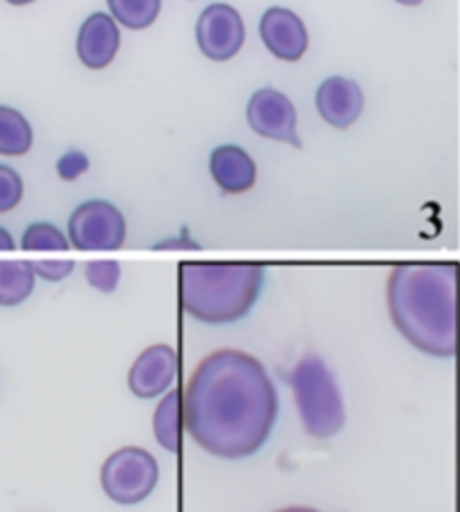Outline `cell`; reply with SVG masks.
<instances>
[{
  "mask_svg": "<svg viewBox=\"0 0 460 512\" xmlns=\"http://www.w3.org/2000/svg\"><path fill=\"white\" fill-rule=\"evenodd\" d=\"M456 274L454 261L402 263L386 286L393 326L413 349L431 358L456 355Z\"/></svg>",
  "mask_w": 460,
  "mask_h": 512,
  "instance_id": "2",
  "label": "cell"
},
{
  "mask_svg": "<svg viewBox=\"0 0 460 512\" xmlns=\"http://www.w3.org/2000/svg\"><path fill=\"white\" fill-rule=\"evenodd\" d=\"M101 490L119 506H135L153 495L160 481V465L144 447H119L101 465Z\"/></svg>",
  "mask_w": 460,
  "mask_h": 512,
  "instance_id": "5",
  "label": "cell"
},
{
  "mask_svg": "<svg viewBox=\"0 0 460 512\" xmlns=\"http://www.w3.org/2000/svg\"><path fill=\"white\" fill-rule=\"evenodd\" d=\"M259 32L265 48L281 61H299L308 50V30L292 9L270 7L261 18Z\"/></svg>",
  "mask_w": 460,
  "mask_h": 512,
  "instance_id": "10",
  "label": "cell"
},
{
  "mask_svg": "<svg viewBox=\"0 0 460 512\" xmlns=\"http://www.w3.org/2000/svg\"><path fill=\"white\" fill-rule=\"evenodd\" d=\"M200 52L211 61H227L243 50L245 23L232 5L214 3L202 9L196 25Z\"/></svg>",
  "mask_w": 460,
  "mask_h": 512,
  "instance_id": "7",
  "label": "cell"
},
{
  "mask_svg": "<svg viewBox=\"0 0 460 512\" xmlns=\"http://www.w3.org/2000/svg\"><path fill=\"white\" fill-rule=\"evenodd\" d=\"M36 274L30 261H0V306L12 308L30 299Z\"/></svg>",
  "mask_w": 460,
  "mask_h": 512,
  "instance_id": "15",
  "label": "cell"
},
{
  "mask_svg": "<svg viewBox=\"0 0 460 512\" xmlns=\"http://www.w3.org/2000/svg\"><path fill=\"white\" fill-rule=\"evenodd\" d=\"M110 16L128 30H146L158 21L162 0H108Z\"/></svg>",
  "mask_w": 460,
  "mask_h": 512,
  "instance_id": "17",
  "label": "cell"
},
{
  "mask_svg": "<svg viewBox=\"0 0 460 512\" xmlns=\"http://www.w3.org/2000/svg\"><path fill=\"white\" fill-rule=\"evenodd\" d=\"M247 122H250L252 131L261 137L301 149V140L297 135V111H294V104L288 95H283L281 90H256L250 104H247Z\"/></svg>",
  "mask_w": 460,
  "mask_h": 512,
  "instance_id": "8",
  "label": "cell"
},
{
  "mask_svg": "<svg viewBox=\"0 0 460 512\" xmlns=\"http://www.w3.org/2000/svg\"><path fill=\"white\" fill-rule=\"evenodd\" d=\"M288 382L297 402V411L306 434L312 438H333L346 425L342 391L319 355H306L290 371Z\"/></svg>",
  "mask_w": 460,
  "mask_h": 512,
  "instance_id": "4",
  "label": "cell"
},
{
  "mask_svg": "<svg viewBox=\"0 0 460 512\" xmlns=\"http://www.w3.org/2000/svg\"><path fill=\"white\" fill-rule=\"evenodd\" d=\"M88 158L84 153H79V151H70V153H66L63 155V158L59 160V164H57V171H59V176L63 178V180H77L81 173H86L88 171Z\"/></svg>",
  "mask_w": 460,
  "mask_h": 512,
  "instance_id": "22",
  "label": "cell"
},
{
  "mask_svg": "<svg viewBox=\"0 0 460 512\" xmlns=\"http://www.w3.org/2000/svg\"><path fill=\"white\" fill-rule=\"evenodd\" d=\"M153 434L164 450L180 452L182 441V391L173 389L155 409L153 414Z\"/></svg>",
  "mask_w": 460,
  "mask_h": 512,
  "instance_id": "14",
  "label": "cell"
},
{
  "mask_svg": "<svg viewBox=\"0 0 460 512\" xmlns=\"http://www.w3.org/2000/svg\"><path fill=\"white\" fill-rule=\"evenodd\" d=\"M263 283L261 263H182L180 304L202 324H234L254 308Z\"/></svg>",
  "mask_w": 460,
  "mask_h": 512,
  "instance_id": "3",
  "label": "cell"
},
{
  "mask_svg": "<svg viewBox=\"0 0 460 512\" xmlns=\"http://www.w3.org/2000/svg\"><path fill=\"white\" fill-rule=\"evenodd\" d=\"M16 250V243L5 227H0V252H12Z\"/></svg>",
  "mask_w": 460,
  "mask_h": 512,
  "instance_id": "23",
  "label": "cell"
},
{
  "mask_svg": "<svg viewBox=\"0 0 460 512\" xmlns=\"http://www.w3.org/2000/svg\"><path fill=\"white\" fill-rule=\"evenodd\" d=\"M209 171L223 194H245L256 182V164L250 153L236 144L218 146L209 158Z\"/></svg>",
  "mask_w": 460,
  "mask_h": 512,
  "instance_id": "13",
  "label": "cell"
},
{
  "mask_svg": "<svg viewBox=\"0 0 460 512\" xmlns=\"http://www.w3.org/2000/svg\"><path fill=\"white\" fill-rule=\"evenodd\" d=\"M119 45V30L113 16L104 12L90 14L77 36V57L88 70H104L115 61Z\"/></svg>",
  "mask_w": 460,
  "mask_h": 512,
  "instance_id": "12",
  "label": "cell"
},
{
  "mask_svg": "<svg viewBox=\"0 0 460 512\" xmlns=\"http://www.w3.org/2000/svg\"><path fill=\"white\" fill-rule=\"evenodd\" d=\"M178 376V353L169 344L144 349L128 371V389L142 400L158 398L171 389Z\"/></svg>",
  "mask_w": 460,
  "mask_h": 512,
  "instance_id": "9",
  "label": "cell"
},
{
  "mask_svg": "<svg viewBox=\"0 0 460 512\" xmlns=\"http://www.w3.org/2000/svg\"><path fill=\"white\" fill-rule=\"evenodd\" d=\"M36 277L45 281H61L75 270V261H30Z\"/></svg>",
  "mask_w": 460,
  "mask_h": 512,
  "instance_id": "21",
  "label": "cell"
},
{
  "mask_svg": "<svg viewBox=\"0 0 460 512\" xmlns=\"http://www.w3.org/2000/svg\"><path fill=\"white\" fill-rule=\"evenodd\" d=\"M21 248L27 252H66L70 250V241L57 225L32 223L23 232Z\"/></svg>",
  "mask_w": 460,
  "mask_h": 512,
  "instance_id": "18",
  "label": "cell"
},
{
  "mask_svg": "<svg viewBox=\"0 0 460 512\" xmlns=\"http://www.w3.org/2000/svg\"><path fill=\"white\" fill-rule=\"evenodd\" d=\"M23 191V178L12 167L0 164V214L12 212L14 207H18L23 200Z\"/></svg>",
  "mask_w": 460,
  "mask_h": 512,
  "instance_id": "20",
  "label": "cell"
},
{
  "mask_svg": "<svg viewBox=\"0 0 460 512\" xmlns=\"http://www.w3.org/2000/svg\"><path fill=\"white\" fill-rule=\"evenodd\" d=\"M68 241L84 252L119 250L126 241L124 214L108 200H88L70 216Z\"/></svg>",
  "mask_w": 460,
  "mask_h": 512,
  "instance_id": "6",
  "label": "cell"
},
{
  "mask_svg": "<svg viewBox=\"0 0 460 512\" xmlns=\"http://www.w3.org/2000/svg\"><path fill=\"white\" fill-rule=\"evenodd\" d=\"M86 279L95 290L99 292H115L119 286V279H122V265L117 261H90L86 265Z\"/></svg>",
  "mask_w": 460,
  "mask_h": 512,
  "instance_id": "19",
  "label": "cell"
},
{
  "mask_svg": "<svg viewBox=\"0 0 460 512\" xmlns=\"http://www.w3.org/2000/svg\"><path fill=\"white\" fill-rule=\"evenodd\" d=\"M395 3L407 5V7H416V5H420V3H425V0H395Z\"/></svg>",
  "mask_w": 460,
  "mask_h": 512,
  "instance_id": "25",
  "label": "cell"
},
{
  "mask_svg": "<svg viewBox=\"0 0 460 512\" xmlns=\"http://www.w3.org/2000/svg\"><path fill=\"white\" fill-rule=\"evenodd\" d=\"M315 102L321 120L335 128L353 126L364 111L362 88L348 77H328L317 88Z\"/></svg>",
  "mask_w": 460,
  "mask_h": 512,
  "instance_id": "11",
  "label": "cell"
},
{
  "mask_svg": "<svg viewBox=\"0 0 460 512\" xmlns=\"http://www.w3.org/2000/svg\"><path fill=\"white\" fill-rule=\"evenodd\" d=\"M9 5H30V3H34V0H7Z\"/></svg>",
  "mask_w": 460,
  "mask_h": 512,
  "instance_id": "26",
  "label": "cell"
},
{
  "mask_svg": "<svg viewBox=\"0 0 460 512\" xmlns=\"http://www.w3.org/2000/svg\"><path fill=\"white\" fill-rule=\"evenodd\" d=\"M279 418V393L263 362L236 349L202 358L182 391V423L218 459L254 456Z\"/></svg>",
  "mask_w": 460,
  "mask_h": 512,
  "instance_id": "1",
  "label": "cell"
},
{
  "mask_svg": "<svg viewBox=\"0 0 460 512\" xmlns=\"http://www.w3.org/2000/svg\"><path fill=\"white\" fill-rule=\"evenodd\" d=\"M276 512H319L315 508H303V506H294V508H283V510H276Z\"/></svg>",
  "mask_w": 460,
  "mask_h": 512,
  "instance_id": "24",
  "label": "cell"
},
{
  "mask_svg": "<svg viewBox=\"0 0 460 512\" xmlns=\"http://www.w3.org/2000/svg\"><path fill=\"white\" fill-rule=\"evenodd\" d=\"M32 144L34 133L25 115L12 106H0V155H25Z\"/></svg>",
  "mask_w": 460,
  "mask_h": 512,
  "instance_id": "16",
  "label": "cell"
}]
</instances>
